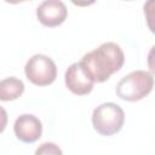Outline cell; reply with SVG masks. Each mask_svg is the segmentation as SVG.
<instances>
[{"label":"cell","mask_w":155,"mask_h":155,"mask_svg":"<svg viewBox=\"0 0 155 155\" xmlns=\"http://www.w3.org/2000/svg\"><path fill=\"white\" fill-rule=\"evenodd\" d=\"M68 16L67 6L59 0H47L41 2L36 8V17L45 27L61 25Z\"/></svg>","instance_id":"5"},{"label":"cell","mask_w":155,"mask_h":155,"mask_svg":"<svg viewBox=\"0 0 155 155\" xmlns=\"http://www.w3.org/2000/svg\"><path fill=\"white\" fill-rule=\"evenodd\" d=\"M34 155H63V153L57 144L46 142V143H42L41 145H39V148L35 150Z\"/></svg>","instance_id":"9"},{"label":"cell","mask_w":155,"mask_h":155,"mask_svg":"<svg viewBox=\"0 0 155 155\" xmlns=\"http://www.w3.org/2000/svg\"><path fill=\"white\" fill-rule=\"evenodd\" d=\"M93 84L94 82L84 73L79 62L73 63L65 71V85L74 94H88L93 88Z\"/></svg>","instance_id":"7"},{"label":"cell","mask_w":155,"mask_h":155,"mask_svg":"<svg viewBox=\"0 0 155 155\" xmlns=\"http://www.w3.org/2000/svg\"><path fill=\"white\" fill-rule=\"evenodd\" d=\"M7 120H8V117H7L6 110H5L2 107H0V133L4 132V130L6 128Z\"/></svg>","instance_id":"10"},{"label":"cell","mask_w":155,"mask_h":155,"mask_svg":"<svg viewBox=\"0 0 155 155\" xmlns=\"http://www.w3.org/2000/svg\"><path fill=\"white\" fill-rule=\"evenodd\" d=\"M125 122V113L122 108L115 103H103L93 110V128L102 136H113L117 133Z\"/></svg>","instance_id":"3"},{"label":"cell","mask_w":155,"mask_h":155,"mask_svg":"<svg viewBox=\"0 0 155 155\" xmlns=\"http://www.w3.org/2000/svg\"><path fill=\"white\" fill-rule=\"evenodd\" d=\"M13 131L16 137L23 143H34L36 142L42 133L41 121L31 114L19 115L13 125Z\"/></svg>","instance_id":"6"},{"label":"cell","mask_w":155,"mask_h":155,"mask_svg":"<svg viewBox=\"0 0 155 155\" xmlns=\"http://www.w3.org/2000/svg\"><path fill=\"white\" fill-rule=\"evenodd\" d=\"M27 79L36 86L51 85L57 78V67L54 62L45 54H34L24 67Z\"/></svg>","instance_id":"4"},{"label":"cell","mask_w":155,"mask_h":155,"mask_svg":"<svg viewBox=\"0 0 155 155\" xmlns=\"http://www.w3.org/2000/svg\"><path fill=\"white\" fill-rule=\"evenodd\" d=\"M24 92V84L17 78H6L0 81V101L10 102L22 96Z\"/></svg>","instance_id":"8"},{"label":"cell","mask_w":155,"mask_h":155,"mask_svg":"<svg viewBox=\"0 0 155 155\" xmlns=\"http://www.w3.org/2000/svg\"><path fill=\"white\" fill-rule=\"evenodd\" d=\"M124 62L122 48L115 42H104L98 48L86 53L79 63L93 82H104L121 69Z\"/></svg>","instance_id":"1"},{"label":"cell","mask_w":155,"mask_h":155,"mask_svg":"<svg viewBox=\"0 0 155 155\" xmlns=\"http://www.w3.org/2000/svg\"><path fill=\"white\" fill-rule=\"evenodd\" d=\"M154 86V78L147 70H134L124 76L117 86L116 94L119 98L127 102L140 101L147 97Z\"/></svg>","instance_id":"2"}]
</instances>
